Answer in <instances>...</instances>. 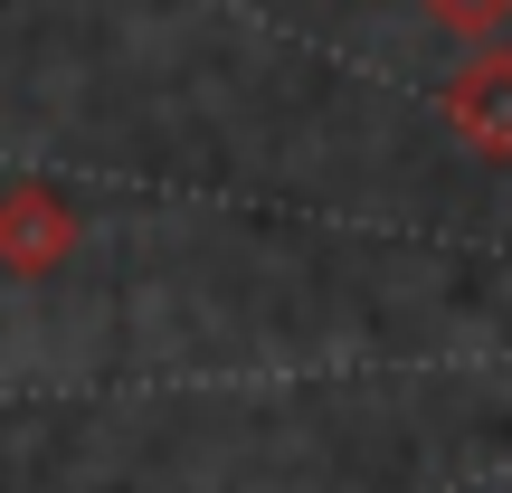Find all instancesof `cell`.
I'll return each mask as SVG.
<instances>
[{"instance_id":"cell-1","label":"cell","mask_w":512,"mask_h":493,"mask_svg":"<svg viewBox=\"0 0 512 493\" xmlns=\"http://www.w3.org/2000/svg\"><path fill=\"white\" fill-rule=\"evenodd\" d=\"M67 247H76V209L57 200L48 181L0 190V266H10V275H48Z\"/></svg>"},{"instance_id":"cell-2","label":"cell","mask_w":512,"mask_h":493,"mask_svg":"<svg viewBox=\"0 0 512 493\" xmlns=\"http://www.w3.org/2000/svg\"><path fill=\"white\" fill-rule=\"evenodd\" d=\"M446 114H456V133H465L475 152L512 162V48H484L475 67L446 86Z\"/></svg>"},{"instance_id":"cell-3","label":"cell","mask_w":512,"mask_h":493,"mask_svg":"<svg viewBox=\"0 0 512 493\" xmlns=\"http://www.w3.org/2000/svg\"><path fill=\"white\" fill-rule=\"evenodd\" d=\"M427 19L456 38H494V29H512V0H427Z\"/></svg>"}]
</instances>
